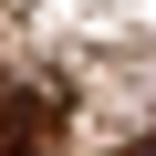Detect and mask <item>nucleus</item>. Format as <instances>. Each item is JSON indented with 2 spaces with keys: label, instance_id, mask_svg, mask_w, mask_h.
<instances>
[{
  "label": "nucleus",
  "instance_id": "obj_1",
  "mask_svg": "<svg viewBox=\"0 0 156 156\" xmlns=\"http://www.w3.org/2000/svg\"><path fill=\"white\" fill-rule=\"evenodd\" d=\"M62 83H11L0 94V146H42V135H62Z\"/></svg>",
  "mask_w": 156,
  "mask_h": 156
}]
</instances>
